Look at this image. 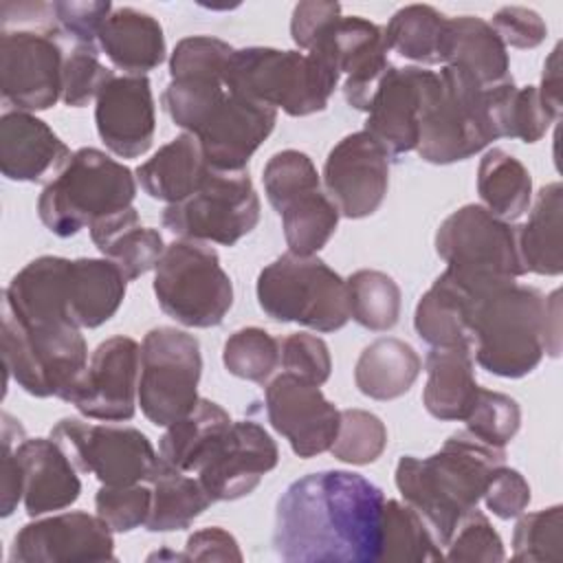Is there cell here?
I'll return each instance as SVG.
<instances>
[{"label":"cell","instance_id":"obj_32","mask_svg":"<svg viewBox=\"0 0 563 563\" xmlns=\"http://www.w3.org/2000/svg\"><path fill=\"white\" fill-rule=\"evenodd\" d=\"M420 369L422 361L407 341L380 336L361 352L354 367V383L367 398L394 400L413 387Z\"/></svg>","mask_w":563,"mask_h":563},{"label":"cell","instance_id":"obj_30","mask_svg":"<svg viewBox=\"0 0 563 563\" xmlns=\"http://www.w3.org/2000/svg\"><path fill=\"white\" fill-rule=\"evenodd\" d=\"M444 64H457L466 68L484 88L510 79L506 44L499 40L490 22L475 15L446 20Z\"/></svg>","mask_w":563,"mask_h":563},{"label":"cell","instance_id":"obj_52","mask_svg":"<svg viewBox=\"0 0 563 563\" xmlns=\"http://www.w3.org/2000/svg\"><path fill=\"white\" fill-rule=\"evenodd\" d=\"M51 13L55 15V22L59 29L73 37L77 44L95 46L97 35L106 22V18L112 13V4L108 0H88V2H53L48 4Z\"/></svg>","mask_w":563,"mask_h":563},{"label":"cell","instance_id":"obj_1","mask_svg":"<svg viewBox=\"0 0 563 563\" xmlns=\"http://www.w3.org/2000/svg\"><path fill=\"white\" fill-rule=\"evenodd\" d=\"M383 490L352 471L295 479L277 499L273 548L295 563H376Z\"/></svg>","mask_w":563,"mask_h":563},{"label":"cell","instance_id":"obj_49","mask_svg":"<svg viewBox=\"0 0 563 563\" xmlns=\"http://www.w3.org/2000/svg\"><path fill=\"white\" fill-rule=\"evenodd\" d=\"M152 508V488L141 484L128 486H108L95 495V510L108 523L112 532H132L134 528L145 526Z\"/></svg>","mask_w":563,"mask_h":563},{"label":"cell","instance_id":"obj_25","mask_svg":"<svg viewBox=\"0 0 563 563\" xmlns=\"http://www.w3.org/2000/svg\"><path fill=\"white\" fill-rule=\"evenodd\" d=\"M22 468V501L29 517L64 510L79 499L77 466L53 438H22L15 444Z\"/></svg>","mask_w":563,"mask_h":563},{"label":"cell","instance_id":"obj_12","mask_svg":"<svg viewBox=\"0 0 563 563\" xmlns=\"http://www.w3.org/2000/svg\"><path fill=\"white\" fill-rule=\"evenodd\" d=\"M51 438L66 451L70 462L108 486L147 482L158 464L150 438L136 427L92 424L81 418H62Z\"/></svg>","mask_w":563,"mask_h":563},{"label":"cell","instance_id":"obj_37","mask_svg":"<svg viewBox=\"0 0 563 563\" xmlns=\"http://www.w3.org/2000/svg\"><path fill=\"white\" fill-rule=\"evenodd\" d=\"M446 20L449 18L429 4L398 9L383 29L387 51L424 66L444 64Z\"/></svg>","mask_w":563,"mask_h":563},{"label":"cell","instance_id":"obj_39","mask_svg":"<svg viewBox=\"0 0 563 563\" xmlns=\"http://www.w3.org/2000/svg\"><path fill=\"white\" fill-rule=\"evenodd\" d=\"M490 103L499 139L508 136L521 139L523 143H537L559 117L541 101L537 86L519 88L512 77L490 86Z\"/></svg>","mask_w":563,"mask_h":563},{"label":"cell","instance_id":"obj_45","mask_svg":"<svg viewBox=\"0 0 563 563\" xmlns=\"http://www.w3.org/2000/svg\"><path fill=\"white\" fill-rule=\"evenodd\" d=\"M464 422L471 435L490 446L504 449L521 427V409L515 398L479 387Z\"/></svg>","mask_w":563,"mask_h":563},{"label":"cell","instance_id":"obj_43","mask_svg":"<svg viewBox=\"0 0 563 563\" xmlns=\"http://www.w3.org/2000/svg\"><path fill=\"white\" fill-rule=\"evenodd\" d=\"M387 446L385 422L365 409H343L339 433L330 446V453L347 464L365 466L376 462Z\"/></svg>","mask_w":563,"mask_h":563},{"label":"cell","instance_id":"obj_59","mask_svg":"<svg viewBox=\"0 0 563 563\" xmlns=\"http://www.w3.org/2000/svg\"><path fill=\"white\" fill-rule=\"evenodd\" d=\"M561 292L554 290L550 297H545V352L550 356H559V339H561Z\"/></svg>","mask_w":563,"mask_h":563},{"label":"cell","instance_id":"obj_40","mask_svg":"<svg viewBox=\"0 0 563 563\" xmlns=\"http://www.w3.org/2000/svg\"><path fill=\"white\" fill-rule=\"evenodd\" d=\"M282 229L290 253L314 255L336 231L339 209L321 189L306 191L290 200L282 211Z\"/></svg>","mask_w":563,"mask_h":563},{"label":"cell","instance_id":"obj_10","mask_svg":"<svg viewBox=\"0 0 563 563\" xmlns=\"http://www.w3.org/2000/svg\"><path fill=\"white\" fill-rule=\"evenodd\" d=\"M200 343L194 334L172 325L152 328L141 343L136 398L143 416L156 427L185 418L200 400Z\"/></svg>","mask_w":563,"mask_h":563},{"label":"cell","instance_id":"obj_21","mask_svg":"<svg viewBox=\"0 0 563 563\" xmlns=\"http://www.w3.org/2000/svg\"><path fill=\"white\" fill-rule=\"evenodd\" d=\"M433 70L422 66H389L378 79L369 103L365 132L389 154L418 147L420 112Z\"/></svg>","mask_w":563,"mask_h":563},{"label":"cell","instance_id":"obj_3","mask_svg":"<svg viewBox=\"0 0 563 563\" xmlns=\"http://www.w3.org/2000/svg\"><path fill=\"white\" fill-rule=\"evenodd\" d=\"M504 462V449L457 431L429 457L402 455L396 464V488L422 515L442 548L462 517L477 508L493 473Z\"/></svg>","mask_w":563,"mask_h":563},{"label":"cell","instance_id":"obj_50","mask_svg":"<svg viewBox=\"0 0 563 563\" xmlns=\"http://www.w3.org/2000/svg\"><path fill=\"white\" fill-rule=\"evenodd\" d=\"M446 554L444 559L449 561H504V543L499 532L493 528L488 517L473 508L462 517L457 528L453 530L449 543L444 545Z\"/></svg>","mask_w":563,"mask_h":563},{"label":"cell","instance_id":"obj_34","mask_svg":"<svg viewBox=\"0 0 563 563\" xmlns=\"http://www.w3.org/2000/svg\"><path fill=\"white\" fill-rule=\"evenodd\" d=\"M147 486L152 488V508L145 521L150 532L185 530L213 504L198 477L165 464L161 457Z\"/></svg>","mask_w":563,"mask_h":563},{"label":"cell","instance_id":"obj_13","mask_svg":"<svg viewBox=\"0 0 563 563\" xmlns=\"http://www.w3.org/2000/svg\"><path fill=\"white\" fill-rule=\"evenodd\" d=\"M519 227L493 216L482 205H464L442 220L435 231V253L464 275L521 277Z\"/></svg>","mask_w":563,"mask_h":563},{"label":"cell","instance_id":"obj_7","mask_svg":"<svg viewBox=\"0 0 563 563\" xmlns=\"http://www.w3.org/2000/svg\"><path fill=\"white\" fill-rule=\"evenodd\" d=\"M257 303L275 321L336 332L350 321L347 282L317 255L284 253L257 275Z\"/></svg>","mask_w":563,"mask_h":563},{"label":"cell","instance_id":"obj_18","mask_svg":"<svg viewBox=\"0 0 563 563\" xmlns=\"http://www.w3.org/2000/svg\"><path fill=\"white\" fill-rule=\"evenodd\" d=\"M266 416L299 457L330 451L341 422V411L323 396L319 385L288 372L275 376L264 391Z\"/></svg>","mask_w":563,"mask_h":563},{"label":"cell","instance_id":"obj_51","mask_svg":"<svg viewBox=\"0 0 563 563\" xmlns=\"http://www.w3.org/2000/svg\"><path fill=\"white\" fill-rule=\"evenodd\" d=\"M279 363L288 374L319 387L332 372V358L325 341L310 332H295L279 341Z\"/></svg>","mask_w":563,"mask_h":563},{"label":"cell","instance_id":"obj_2","mask_svg":"<svg viewBox=\"0 0 563 563\" xmlns=\"http://www.w3.org/2000/svg\"><path fill=\"white\" fill-rule=\"evenodd\" d=\"M451 271L471 292L473 358L501 378L530 374L545 354V295L512 277Z\"/></svg>","mask_w":563,"mask_h":563},{"label":"cell","instance_id":"obj_53","mask_svg":"<svg viewBox=\"0 0 563 563\" xmlns=\"http://www.w3.org/2000/svg\"><path fill=\"white\" fill-rule=\"evenodd\" d=\"M482 499L486 501V508L495 517L515 519L530 504V486L517 468H508V466L501 464L493 473Z\"/></svg>","mask_w":563,"mask_h":563},{"label":"cell","instance_id":"obj_38","mask_svg":"<svg viewBox=\"0 0 563 563\" xmlns=\"http://www.w3.org/2000/svg\"><path fill=\"white\" fill-rule=\"evenodd\" d=\"M440 543L422 519V515L407 501L385 499L380 519V552L378 561H405L427 563L442 561Z\"/></svg>","mask_w":563,"mask_h":563},{"label":"cell","instance_id":"obj_33","mask_svg":"<svg viewBox=\"0 0 563 563\" xmlns=\"http://www.w3.org/2000/svg\"><path fill=\"white\" fill-rule=\"evenodd\" d=\"M563 187L550 183L539 189L528 222L519 227V255L526 273L561 275L563 271V238H561Z\"/></svg>","mask_w":563,"mask_h":563},{"label":"cell","instance_id":"obj_29","mask_svg":"<svg viewBox=\"0 0 563 563\" xmlns=\"http://www.w3.org/2000/svg\"><path fill=\"white\" fill-rule=\"evenodd\" d=\"M209 169L198 139L183 132L136 167V180L150 198L176 205L200 187Z\"/></svg>","mask_w":563,"mask_h":563},{"label":"cell","instance_id":"obj_8","mask_svg":"<svg viewBox=\"0 0 563 563\" xmlns=\"http://www.w3.org/2000/svg\"><path fill=\"white\" fill-rule=\"evenodd\" d=\"M161 310L187 328L220 325L233 306L231 277L218 253L196 240H174L154 268Z\"/></svg>","mask_w":563,"mask_h":563},{"label":"cell","instance_id":"obj_26","mask_svg":"<svg viewBox=\"0 0 563 563\" xmlns=\"http://www.w3.org/2000/svg\"><path fill=\"white\" fill-rule=\"evenodd\" d=\"M99 48L128 75H143L165 62V35L161 22L139 9L119 7L106 18L99 35Z\"/></svg>","mask_w":563,"mask_h":563},{"label":"cell","instance_id":"obj_27","mask_svg":"<svg viewBox=\"0 0 563 563\" xmlns=\"http://www.w3.org/2000/svg\"><path fill=\"white\" fill-rule=\"evenodd\" d=\"M424 409L438 420H464L477 396L471 345L431 347L427 354Z\"/></svg>","mask_w":563,"mask_h":563},{"label":"cell","instance_id":"obj_15","mask_svg":"<svg viewBox=\"0 0 563 563\" xmlns=\"http://www.w3.org/2000/svg\"><path fill=\"white\" fill-rule=\"evenodd\" d=\"M141 345L130 336H110L97 345L90 363L64 396L81 416L123 422L139 405Z\"/></svg>","mask_w":563,"mask_h":563},{"label":"cell","instance_id":"obj_56","mask_svg":"<svg viewBox=\"0 0 563 563\" xmlns=\"http://www.w3.org/2000/svg\"><path fill=\"white\" fill-rule=\"evenodd\" d=\"M341 18L339 2H323V0H306L295 4L290 18V37L299 51L308 53L317 37L336 20Z\"/></svg>","mask_w":563,"mask_h":563},{"label":"cell","instance_id":"obj_44","mask_svg":"<svg viewBox=\"0 0 563 563\" xmlns=\"http://www.w3.org/2000/svg\"><path fill=\"white\" fill-rule=\"evenodd\" d=\"M264 191L279 213L297 196L319 189L321 180L312 158L299 150H282L268 158L262 172Z\"/></svg>","mask_w":563,"mask_h":563},{"label":"cell","instance_id":"obj_20","mask_svg":"<svg viewBox=\"0 0 563 563\" xmlns=\"http://www.w3.org/2000/svg\"><path fill=\"white\" fill-rule=\"evenodd\" d=\"M308 53L330 59L341 75L345 101L354 110H367L378 79L389 68L383 29L361 15L336 18Z\"/></svg>","mask_w":563,"mask_h":563},{"label":"cell","instance_id":"obj_5","mask_svg":"<svg viewBox=\"0 0 563 563\" xmlns=\"http://www.w3.org/2000/svg\"><path fill=\"white\" fill-rule=\"evenodd\" d=\"M497 139L490 90L457 64L433 73L420 112V158L433 165L457 163Z\"/></svg>","mask_w":563,"mask_h":563},{"label":"cell","instance_id":"obj_6","mask_svg":"<svg viewBox=\"0 0 563 563\" xmlns=\"http://www.w3.org/2000/svg\"><path fill=\"white\" fill-rule=\"evenodd\" d=\"M339 79V68L321 55L271 46L233 48L224 70V81L233 92L290 117L325 110Z\"/></svg>","mask_w":563,"mask_h":563},{"label":"cell","instance_id":"obj_46","mask_svg":"<svg viewBox=\"0 0 563 563\" xmlns=\"http://www.w3.org/2000/svg\"><path fill=\"white\" fill-rule=\"evenodd\" d=\"M563 545V508L550 506L537 512H521L512 532L515 561H559Z\"/></svg>","mask_w":563,"mask_h":563},{"label":"cell","instance_id":"obj_42","mask_svg":"<svg viewBox=\"0 0 563 563\" xmlns=\"http://www.w3.org/2000/svg\"><path fill=\"white\" fill-rule=\"evenodd\" d=\"M222 363L229 374L242 380L264 383L279 365V341L255 325L235 330L224 341Z\"/></svg>","mask_w":563,"mask_h":563},{"label":"cell","instance_id":"obj_48","mask_svg":"<svg viewBox=\"0 0 563 563\" xmlns=\"http://www.w3.org/2000/svg\"><path fill=\"white\" fill-rule=\"evenodd\" d=\"M114 77L99 59L95 46L77 44L62 68V101L70 108H84L88 101L97 99L99 90Z\"/></svg>","mask_w":563,"mask_h":563},{"label":"cell","instance_id":"obj_17","mask_svg":"<svg viewBox=\"0 0 563 563\" xmlns=\"http://www.w3.org/2000/svg\"><path fill=\"white\" fill-rule=\"evenodd\" d=\"M323 187L343 218H367L387 196L389 154L365 130L352 132L330 150Z\"/></svg>","mask_w":563,"mask_h":563},{"label":"cell","instance_id":"obj_31","mask_svg":"<svg viewBox=\"0 0 563 563\" xmlns=\"http://www.w3.org/2000/svg\"><path fill=\"white\" fill-rule=\"evenodd\" d=\"M471 292L451 273L444 271L431 288L420 297L413 312V328L418 336L431 347L471 345L468 330Z\"/></svg>","mask_w":563,"mask_h":563},{"label":"cell","instance_id":"obj_58","mask_svg":"<svg viewBox=\"0 0 563 563\" xmlns=\"http://www.w3.org/2000/svg\"><path fill=\"white\" fill-rule=\"evenodd\" d=\"M559 53H561V44H556L554 51L550 53V57L545 59L541 88H537L541 101L550 110H554L556 114H561V62H559Z\"/></svg>","mask_w":563,"mask_h":563},{"label":"cell","instance_id":"obj_14","mask_svg":"<svg viewBox=\"0 0 563 563\" xmlns=\"http://www.w3.org/2000/svg\"><path fill=\"white\" fill-rule=\"evenodd\" d=\"M62 46L44 29H2L0 88L2 99L22 112L48 110L62 99Z\"/></svg>","mask_w":563,"mask_h":563},{"label":"cell","instance_id":"obj_23","mask_svg":"<svg viewBox=\"0 0 563 563\" xmlns=\"http://www.w3.org/2000/svg\"><path fill=\"white\" fill-rule=\"evenodd\" d=\"M95 123L103 145L121 158L143 156L154 141L156 112L150 79L112 77L95 99Z\"/></svg>","mask_w":563,"mask_h":563},{"label":"cell","instance_id":"obj_24","mask_svg":"<svg viewBox=\"0 0 563 563\" xmlns=\"http://www.w3.org/2000/svg\"><path fill=\"white\" fill-rule=\"evenodd\" d=\"M66 143L33 112L11 110L0 117V172L15 183L55 176L70 158Z\"/></svg>","mask_w":563,"mask_h":563},{"label":"cell","instance_id":"obj_9","mask_svg":"<svg viewBox=\"0 0 563 563\" xmlns=\"http://www.w3.org/2000/svg\"><path fill=\"white\" fill-rule=\"evenodd\" d=\"M79 330L70 321L22 323L2 317L7 376L35 398L57 396L64 400L88 365V345Z\"/></svg>","mask_w":563,"mask_h":563},{"label":"cell","instance_id":"obj_16","mask_svg":"<svg viewBox=\"0 0 563 563\" xmlns=\"http://www.w3.org/2000/svg\"><path fill=\"white\" fill-rule=\"evenodd\" d=\"M277 462L279 451L268 431L253 420H238L213 440L196 475L211 501H233L253 493Z\"/></svg>","mask_w":563,"mask_h":563},{"label":"cell","instance_id":"obj_57","mask_svg":"<svg viewBox=\"0 0 563 563\" xmlns=\"http://www.w3.org/2000/svg\"><path fill=\"white\" fill-rule=\"evenodd\" d=\"M185 561H242V550L231 532L211 526L196 530L185 545Z\"/></svg>","mask_w":563,"mask_h":563},{"label":"cell","instance_id":"obj_35","mask_svg":"<svg viewBox=\"0 0 563 563\" xmlns=\"http://www.w3.org/2000/svg\"><path fill=\"white\" fill-rule=\"evenodd\" d=\"M231 422V416L218 402L200 398L185 418L167 427L158 442V457L178 471L196 473L213 440Z\"/></svg>","mask_w":563,"mask_h":563},{"label":"cell","instance_id":"obj_22","mask_svg":"<svg viewBox=\"0 0 563 563\" xmlns=\"http://www.w3.org/2000/svg\"><path fill=\"white\" fill-rule=\"evenodd\" d=\"M275 121V108L229 88L224 99L207 114L194 136L202 147L205 161L213 169L242 172L255 150L273 132Z\"/></svg>","mask_w":563,"mask_h":563},{"label":"cell","instance_id":"obj_28","mask_svg":"<svg viewBox=\"0 0 563 563\" xmlns=\"http://www.w3.org/2000/svg\"><path fill=\"white\" fill-rule=\"evenodd\" d=\"M128 279L108 257L70 260L66 279V306L79 328H99L123 303Z\"/></svg>","mask_w":563,"mask_h":563},{"label":"cell","instance_id":"obj_41","mask_svg":"<svg viewBox=\"0 0 563 563\" xmlns=\"http://www.w3.org/2000/svg\"><path fill=\"white\" fill-rule=\"evenodd\" d=\"M345 282L350 317L358 325L372 332H387L398 323L402 295L394 277L383 271L361 268L352 273Z\"/></svg>","mask_w":563,"mask_h":563},{"label":"cell","instance_id":"obj_36","mask_svg":"<svg viewBox=\"0 0 563 563\" xmlns=\"http://www.w3.org/2000/svg\"><path fill=\"white\" fill-rule=\"evenodd\" d=\"M477 194L482 207L493 216L512 222L521 218L532 202V178L526 165L508 152L488 150L477 167Z\"/></svg>","mask_w":563,"mask_h":563},{"label":"cell","instance_id":"obj_11","mask_svg":"<svg viewBox=\"0 0 563 563\" xmlns=\"http://www.w3.org/2000/svg\"><path fill=\"white\" fill-rule=\"evenodd\" d=\"M260 222V198L246 169H209L200 187L163 211V227L180 240L233 246Z\"/></svg>","mask_w":563,"mask_h":563},{"label":"cell","instance_id":"obj_19","mask_svg":"<svg viewBox=\"0 0 563 563\" xmlns=\"http://www.w3.org/2000/svg\"><path fill=\"white\" fill-rule=\"evenodd\" d=\"M13 563L117 561L112 530L99 515L81 510L35 519L20 528L9 552Z\"/></svg>","mask_w":563,"mask_h":563},{"label":"cell","instance_id":"obj_47","mask_svg":"<svg viewBox=\"0 0 563 563\" xmlns=\"http://www.w3.org/2000/svg\"><path fill=\"white\" fill-rule=\"evenodd\" d=\"M99 251L117 264L128 282H134L156 268L165 253V242L156 229L132 224L110 238Z\"/></svg>","mask_w":563,"mask_h":563},{"label":"cell","instance_id":"obj_54","mask_svg":"<svg viewBox=\"0 0 563 563\" xmlns=\"http://www.w3.org/2000/svg\"><path fill=\"white\" fill-rule=\"evenodd\" d=\"M490 26L506 48H537L548 35L543 18L528 7H501L493 15Z\"/></svg>","mask_w":563,"mask_h":563},{"label":"cell","instance_id":"obj_55","mask_svg":"<svg viewBox=\"0 0 563 563\" xmlns=\"http://www.w3.org/2000/svg\"><path fill=\"white\" fill-rule=\"evenodd\" d=\"M24 438L22 424L2 413V468H0V515L9 517L22 499V468L15 457V444Z\"/></svg>","mask_w":563,"mask_h":563},{"label":"cell","instance_id":"obj_4","mask_svg":"<svg viewBox=\"0 0 563 563\" xmlns=\"http://www.w3.org/2000/svg\"><path fill=\"white\" fill-rule=\"evenodd\" d=\"M136 176L97 147H81L44 185L37 198L42 224L57 238L106 222L132 207Z\"/></svg>","mask_w":563,"mask_h":563}]
</instances>
